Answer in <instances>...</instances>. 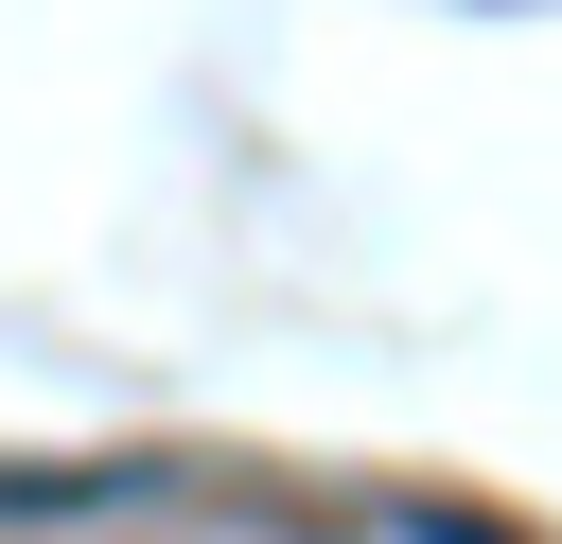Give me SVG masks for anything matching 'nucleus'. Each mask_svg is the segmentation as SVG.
Wrapping results in <instances>:
<instances>
[{"label":"nucleus","mask_w":562,"mask_h":544,"mask_svg":"<svg viewBox=\"0 0 562 544\" xmlns=\"http://www.w3.org/2000/svg\"><path fill=\"white\" fill-rule=\"evenodd\" d=\"M404 544H527V526H474V509H386Z\"/></svg>","instance_id":"2"},{"label":"nucleus","mask_w":562,"mask_h":544,"mask_svg":"<svg viewBox=\"0 0 562 544\" xmlns=\"http://www.w3.org/2000/svg\"><path fill=\"white\" fill-rule=\"evenodd\" d=\"M140 491H158L140 456H0V526H105Z\"/></svg>","instance_id":"1"}]
</instances>
